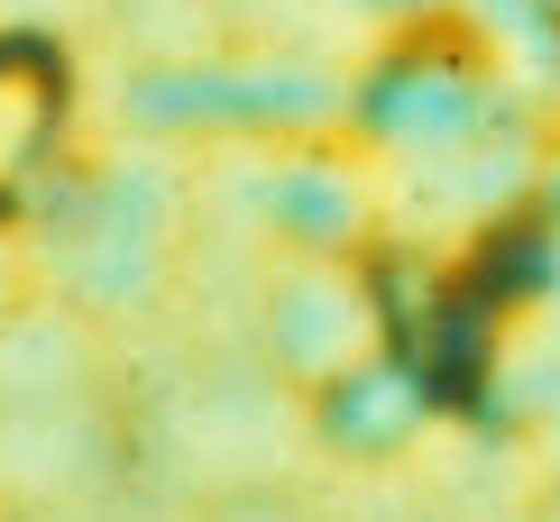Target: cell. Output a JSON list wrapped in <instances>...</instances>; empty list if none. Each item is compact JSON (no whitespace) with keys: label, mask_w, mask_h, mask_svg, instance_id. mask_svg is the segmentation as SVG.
<instances>
[{"label":"cell","mask_w":560,"mask_h":522,"mask_svg":"<svg viewBox=\"0 0 560 522\" xmlns=\"http://www.w3.org/2000/svg\"><path fill=\"white\" fill-rule=\"evenodd\" d=\"M258 340H267V367L285 376L303 403L349 385L359 367L395 358V330H386L377 284H368L359 266H340V257H303V266H285L267 284Z\"/></svg>","instance_id":"1"},{"label":"cell","mask_w":560,"mask_h":522,"mask_svg":"<svg viewBox=\"0 0 560 522\" xmlns=\"http://www.w3.org/2000/svg\"><path fill=\"white\" fill-rule=\"evenodd\" d=\"M65 129H74V74L46 37H10L0 28V221H19L46 175L65 156Z\"/></svg>","instance_id":"2"},{"label":"cell","mask_w":560,"mask_h":522,"mask_svg":"<svg viewBox=\"0 0 560 522\" xmlns=\"http://www.w3.org/2000/svg\"><path fill=\"white\" fill-rule=\"evenodd\" d=\"M194 522H331V513L303 505L294 486H230V495H212Z\"/></svg>","instance_id":"3"}]
</instances>
